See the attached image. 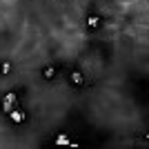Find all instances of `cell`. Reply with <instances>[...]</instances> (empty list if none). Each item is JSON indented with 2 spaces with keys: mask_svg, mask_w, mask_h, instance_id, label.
Segmentation results:
<instances>
[{
  "mask_svg": "<svg viewBox=\"0 0 149 149\" xmlns=\"http://www.w3.org/2000/svg\"><path fill=\"white\" fill-rule=\"evenodd\" d=\"M9 116H11V120H13V123H25V120H27L25 111H22V109H18V107H13L11 111H9Z\"/></svg>",
  "mask_w": 149,
  "mask_h": 149,
  "instance_id": "obj_1",
  "label": "cell"
},
{
  "mask_svg": "<svg viewBox=\"0 0 149 149\" xmlns=\"http://www.w3.org/2000/svg\"><path fill=\"white\" fill-rule=\"evenodd\" d=\"M85 22H87V27H89V29H98V27L102 25V20H100V16H96V13H89Z\"/></svg>",
  "mask_w": 149,
  "mask_h": 149,
  "instance_id": "obj_2",
  "label": "cell"
},
{
  "mask_svg": "<svg viewBox=\"0 0 149 149\" xmlns=\"http://www.w3.org/2000/svg\"><path fill=\"white\" fill-rule=\"evenodd\" d=\"M69 80L74 82L76 87H82V85H85V78H82V74L78 71V69H74V71L69 74Z\"/></svg>",
  "mask_w": 149,
  "mask_h": 149,
  "instance_id": "obj_3",
  "label": "cell"
},
{
  "mask_svg": "<svg viewBox=\"0 0 149 149\" xmlns=\"http://www.w3.org/2000/svg\"><path fill=\"white\" fill-rule=\"evenodd\" d=\"M58 74V69L54 67V65H47V67L42 69V76H45V80H51V78H56Z\"/></svg>",
  "mask_w": 149,
  "mask_h": 149,
  "instance_id": "obj_4",
  "label": "cell"
},
{
  "mask_svg": "<svg viewBox=\"0 0 149 149\" xmlns=\"http://www.w3.org/2000/svg\"><path fill=\"white\" fill-rule=\"evenodd\" d=\"M2 107H5V111H11L13 107H16V96H13V93H9V96L5 98V105H2Z\"/></svg>",
  "mask_w": 149,
  "mask_h": 149,
  "instance_id": "obj_5",
  "label": "cell"
},
{
  "mask_svg": "<svg viewBox=\"0 0 149 149\" xmlns=\"http://www.w3.org/2000/svg\"><path fill=\"white\" fill-rule=\"evenodd\" d=\"M0 74H2V76H9V74H11V62H9V60H5L2 65H0Z\"/></svg>",
  "mask_w": 149,
  "mask_h": 149,
  "instance_id": "obj_6",
  "label": "cell"
},
{
  "mask_svg": "<svg viewBox=\"0 0 149 149\" xmlns=\"http://www.w3.org/2000/svg\"><path fill=\"white\" fill-rule=\"evenodd\" d=\"M56 143L58 145H69V136H67V134H60V136L56 138Z\"/></svg>",
  "mask_w": 149,
  "mask_h": 149,
  "instance_id": "obj_7",
  "label": "cell"
}]
</instances>
